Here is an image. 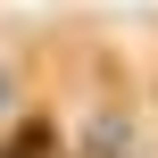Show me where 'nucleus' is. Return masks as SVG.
Instances as JSON below:
<instances>
[{"instance_id": "1", "label": "nucleus", "mask_w": 158, "mask_h": 158, "mask_svg": "<svg viewBox=\"0 0 158 158\" xmlns=\"http://www.w3.org/2000/svg\"><path fill=\"white\" fill-rule=\"evenodd\" d=\"M50 150H58V125L50 117H17L8 142H0V158H50Z\"/></svg>"}]
</instances>
